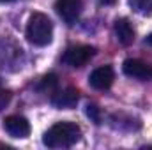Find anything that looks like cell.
<instances>
[{
    "label": "cell",
    "instance_id": "1",
    "mask_svg": "<svg viewBox=\"0 0 152 150\" xmlns=\"http://www.w3.org/2000/svg\"><path fill=\"white\" fill-rule=\"evenodd\" d=\"M81 140V129L75 122H57L42 136L48 149H69Z\"/></svg>",
    "mask_w": 152,
    "mask_h": 150
},
{
    "label": "cell",
    "instance_id": "2",
    "mask_svg": "<svg viewBox=\"0 0 152 150\" xmlns=\"http://www.w3.org/2000/svg\"><path fill=\"white\" fill-rule=\"evenodd\" d=\"M27 39L34 46H48L53 39V23L44 12H34L27 23Z\"/></svg>",
    "mask_w": 152,
    "mask_h": 150
},
{
    "label": "cell",
    "instance_id": "3",
    "mask_svg": "<svg viewBox=\"0 0 152 150\" xmlns=\"http://www.w3.org/2000/svg\"><path fill=\"white\" fill-rule=\"evenodd\" d=\"M94 55H96V48L92 46H87V44L69 46L62 55V62L67 64L69 67H83Z\"/></svg>",
    "mask_w": 152,
    "mask_h": 150
},
{
    "label": "cell",
    "instance_id": "4",
    "mask_svg": "<svg viewBox=\"0 0 152 150\" xmlns=\"http://www.w3.org/2000/svg\"><path fill=\"white\" fill-rule=\"evenodd\" d=\"M122 71H124L126 76L140 79V81H151L152 79V66L147 64V62H143V60H138V58L124 60Z\"/></svg>",
    "mask_w": 152,
    "mask_h": 150
},
{
    "label": "cell",
    "instance_id": "5",
    "mask_svg": "<svg viewBox=\"0 0 152 150\" xmlns=\"http://www.w3.org/2000/svg\"><path fill=\"white\" fill-rule=\"evenodd\" d=\"M4 129L11 138L23 140V138H28L30 134V122L21 115H9L4 120Z\"/></svg>",
    "mask_w": 152,
    "mask_h": 150
},
{
    "label": "cell",
    "instance_id": "6",
    "mask_svg": "<svg viewBox=\"0 0 152 150\" xmlns=\"http://www.w3.org/2000/svg\"><path fill=\"white\" fill-rule=\"evenodd\" d=\"M55 11L62 21H66L67 25H75L81 14V2L80 0H57Z\"/></svg>",
    "mask_w": 152,
    "mask_h": 150
},
{
    "label": "cell",
    "instance_id": "7",
    "mask_svg": "<svg viewBox=\"0 0 152 150\" xmlns=\"http://www.w3.org/2000/svg\"><path fill=\"white\" fill-rule=\"evenodd\" d=\"M113 79H115V73H113V67L112 66L97 67V69H94L90 73V76H88V83L96 90H108L113 85Z\"/></svg>",
    "mask_w": 152,
    "mask_h": 150
},
{
    "label": "cell",
    "instance_id": "8",
    "mask_svg": "<svg viewBox=\"0 0 152 150\" xmlns=\"http://www.w3.org/2000/svg\"><path fill=\"white\" fill-rule=\"evenodd\" d=\"M51 99V104L58 110H69V108H75L80 95H78V90L75 87H66L64 90H57L50 95Z\"/></svg>",
    "mask_w": 152,
    "mask_h": 150
},
{
    "label": "cell",
    "instance_id": "9",
    "mask_svg": "<svg viewBox=\"0 0 152 150\" xmlns=\"http://www.w3.org/2000/svg\"><path fill=\"white\" fill-rule=\"evenodd\" d=\"M113 30L120 44H124V46L133 44V41H134V28H133V25H131V21L127 18H118L113 25Z\"/></svg>",
    "mask_w": 152,
    "mask_h": 150
},
{
    "label": "cell",
    "instance_id": "10",
    "mask_svg": "<svg viewBox=\"0 0 152 150\" xmlns=\"http://www.w3.org/2000/svg\"><path fill=\"white\" fill-rule=\"evenodd\" d=\"M39 88L42 90V92H46V94H53V92H57L58 90V78L57 74H48L44 76L42 79H41V83H39Z\"/></svg>",
    "mask_w": 152,
    "mask_h": 150
},
{
    "label": "cell",
    "instance_id": "11",
    "mask_svg": "<svg viewBox=\"0 0 152 150\" xmlns=\"http://www.w3.org/2000/svg\"><path fill=\"white\" fill-rule=\"evenodd\" d=\"M131 4L142 14H152V0H131Z\"/></svg>",
    "mask_w": 152,
    "mask_h": 150
},
{
    "label": "cell",
    "instance_id": "12",
    "mask_svg": "<svg viewBox=\"0 0 152 150\" xmlns=\"http://www.w3.org/2000/svg\"><path fill=\"white\" fill-rule=\"evenodd\" d=\"M87 117H88L94 124H101V120H103L101 110H99L96 104H88V106H87Z\"/></svg>",
    "mask_w": 152,
    "mask_h": 150
},
{
    "label": "cell",
    "instance_id": "13",
    "mask_svg": "<svg viewBox=\"0 0 152 150\" xmlns=\"http://www.w3.org/2000/svg\"><path fill=\"white\" fill-rule=\"evenodd\" d=\"M9 101H11V92L2 88V90H0V110L5 108V104H7Z\"/></svg>",
    "mask_w": 152,
    "mask_h": 150
},
{
    "label": "cell",
    "instance_id": "14",
    "mask_svg": "<svg viewBox=\"0 0 152 150\" xmlns=\"http://www.w3.org/2000/svg\"><path fill=\"white\" fill-rule=\"evenodd\" d=\"M101 2H103V4H106V5H113L117 0H101Z\"/></svg>",
    "mask_w": 152,
    "mask_h": 150
},
{
    "label": "cell",
    "instance_id": "15",
    "mask_svg": "<svg viewBox=\"0 0 152 150\" xmlns=\"http://www.w3.org/2000/svg\"><path fill=\"white\" fill-rule=\"evenodd\" d=\"M147 42H149V44H152V34H149V37H147Z\"/></svg>",
    "mask_w": 152,
    "mask_h": 150
},
{
    "label": "cell",
    "instance_id": "16",
    "mask_svg": "<svg viewBox=\"0 0 152 150\" xmlns=\"http://www.w3.org/2000/svg\"><path fill=\"white\" fill-rule=\"evenodd\" d=\"M2 88H4V87H2V79H0V90H2Z\"/></svg>",
    "mask_w": 152,
    "mask_h": 150
},
{
    "label": "cell",
    "instance_id": "17",
    "mask_svg": "<svg viewBox=\"0 0 152 150\" xmlns=\"http://www.w3.org/2000/svg\"><path fill=\"white\" fill-rule=\"evenodd\" d=\"M0 2H12V0H0Z\"/></svg>",
    "mask_w": 152,
    "mask_h": 150
}]
</instances>
